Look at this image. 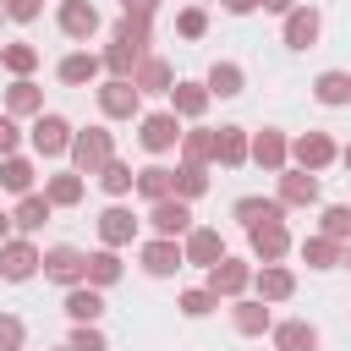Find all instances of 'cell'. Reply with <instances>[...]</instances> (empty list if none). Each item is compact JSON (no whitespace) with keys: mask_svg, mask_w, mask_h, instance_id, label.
I'll use <instances>...</instances> for the list:
<instances>
[{"mask_svg":"<svg viewBox=\"0 0 351 351\" xmlns=\"http://www.w3.org/2000/svg\"><path fill=\"white\" fill-rule=\"evenodd\" d=\"M71 165H77V176H99L110 159H115V137L104 132V126H88V132H71Z\"/></svg>","mask_w":351,"mask_h":351,"instance_id":"1","label":"cell"},{"mask_svg":"<svg viewBox=\"0 0 351 351\" xmlns=\"http://www.w3.org/2000/svg\"><path fill=\"white\" fill-rule=\"evenodd\" d=\"M99 110H104L110 121H132V115L143 110L137 82H132V77H110V82H99Z\"/></svg>","mask_w":351,"mask_h":351,"instance_id":"2","label":"cell"},{"mask_svg":"<svg viewBox=\"0 0 351 351\" xmlns=\"http://www.w3.org/2000/svg\"><path fill=\"white\" fill-rule=\"evenodd\" d=\"M137 143H143L148 154L176 148V143H181V115H176V110H154V115H143V121H137Z\"/></svg>","mask_w":351,"mask_h":351,"instance_id":"3","label":"cell"},{"mask_svg":"<svg viewBox=\"0 0 351 351\" xmlns=\"http://www.w3.org/2000/svg\"><path fill=\"white\" fill-rule=\"evenodd\" d=\"M291 159H296V170H324V165H335L340 159V148H335V137L329 132H302L296 143H291Z\"/></svg>","mask_w":351,"mask_h":351,"instance_id":"4","label":"cell"},{"mask_svg":"<svg viewBox=\"0 0 351 351\" xmlns=\"http://www.w3.org/2000/svg\"><path fill=\"white\" fill-rule=\"evenodd\" d=\"M247 241H252V258H263V263H280V258L291 252V230H285V219L247 225Z\"/></svg>","mask_w":351,"mask_h":351,"instance_id":"5","label":"cell"},{"mask_svg":"<svg viewBox=\"0 0 351 351\" xmlns=\"http://www.w3.org/2000/svg\"><path fill=\"white\" fill-rule=\"evenodd\" d=\"M66 148H71V121H66V115H44V110H38V121H33V154L55 159V154H66Z\"/></svg>","mask_w":351,"mask_h":351,"instance_id":"6","label":"cell"},{"mask_svg":"<svg viewBox=\"0 0 351 351\" xmlns=\"http://www.w3.org/2000/svg\"><path fill=\"white\" fill-rule=\"evenodd\" d=\"M44 252L33 241H0V280H33Z\"/></svg>","mask_w":351,"mask_h":351,"instance_id":"7","label":"cell"},{"mask_svg":"<svg viewBox=\"0 0 351 351\" xmlns=\"http://www.w3.org/2000/svg\"><path fill=\"white\" fill-rule=\"evenodd\" d=\"M148 225H154V236H170V241H176V236L192 230V208H186L181 197H159L154 214H148Z\"/></svg>","mask_w":351,"mask_h":351,"instance_id":"8","label":"cell"},{"mask_svg":"<svg viewBox=\"0 0 351 351\" xmlns=\"http://www.w3.org/2000/svg\"><path fill=\"white\" fill-rule=\"evenodd\" d=\"M181 252H186V263L214 269V263L225 258V241H219V230H214V225H192V230H186V241H181Z\"/></svg>","mask_w":351,"mask_h":351,"instance_id":"9","label":"cell"},{"mask_svg":"<svg viewBox=\"0 0 351 351\" xmlns=\"http://www.w3.org/2000/svg\"><path fill=\"white\" fill-rule=\"evenodd\" d=\"M137 258H143V269H148L154 280H170V274H176V269L186 263V252H181V247H176L170 236H154V241H148V247H143Z\"/></svg>","mask_w":351,"mask_h":351,"instance_id":"10","label":"cell"},{"mask_svg":"<svg viewBox=\"0 0 351 351\" xmlns=\"http://www.w3.org/2000/svg\"><path fill=\"white\" fill-rule=\"evenodd\" d=\"M82 263H88V252H77V247H49L38 269H44L55 285H82Z\"/></svg>","mask_w":351,"mask_h":351,"instance_id":"11","label":"cell"},{"mask_svg":"<svg viewBox=\"0 0 351 351\" xmlns=\"http://www.w3.org/2000/svg\"><path fill=\"white\" fill-rule=\"evenodd\" d=\"M274 176H280V203H285V208L318 203V176H313V170H274Z\"/></svg>","mask_w":351,"mask_h":351,"instance_id":"12","label":"cell"},{"mask_svg":"<svg viewBox=\"0 0 351 351\" xmlns=\"http://www.w3.org/2000/svg\"><path fill=\"white\" fill-rule=\"evenodd\" d=\"M247 285H252V269H247L241 258H219V263L208 269V291H214V296H241Z\"/></svg>","mask_w":351,"mask_h":351,"instance_id":"13","label":"cell"},{"mask_svg":"<svg viewBox=\"0 0 351 351\" xmlns=\"http://www.w3.org/2000/svg\"><path fill=\"white\" fill-rule=\"evenodd\" d=\"M60 33L66 38H93L99 33V5L93 0H60Z\"/></svg>","mask_w":351,"mask_h":351,"instance_id":"14","label":"cell"},{"mask_svg":"<svg viewBox=\"0 0 351 351\" xmlns=\"http://www.w3.org/2000/svg\"><path fill=\"white\" fill-rule=\"evenodd\" d=\"M318 27H324V22H318L313 5H291V11H285V44H291V49H313V44H318Z\"/></svg>","mask_w":351,"mask_h":351,"instance_id":"15","label":"cell"},{"mask_svg":"<svg viewBox=\"0 0 351 351\" xmlns=\"http://www.w3.org/2000/svg\"><path fill=\"white\" fill-rule=\"evenodd\" d=\"M247 159H252V165H263V170H285V159H291V143H285V137H280L274 126H263V132L252 137Z\"/></svg>","mask_w":351,"mask_h":351,"instance_id":"16","label":"cell"},{"mask_svg":"<svg viewBox=\"0 0 351 351\" xmlns=\"http://www.w3.org/2000/svg\"><path fill=\"white\" fill-rule=\"evenodd\" d=\"M66 318L71 324H99L104 318V296L82 280V285H66Z\"/></svg>","mask_w":351,"mask_h":351,"instance_id":"17","label":"cell"},{"mask_svg":"<svg viewBox=\"0 0 351 351\" xmlns=\"http://www.w3.org/2000/svg\"><path fill=\"white\" fill-rule=\"evenodd\" d=\"M132 82H137V93H170V88H176V71H170V60L143 55L137 71H132Z\"/></svg>","mask_w":351,"mask_h":351,"instance_id":"18","label":"cell"},{"mask_svg":"<svg viewBox=\"0 0 351 351\" xmlns=\"http://www.w3.org/2000/svg\"><path fill=\"white\" fill-rule=\"evenodd\" d=\"M132 236H137V219H132V208L110 203V208L99 214V241H104V247H126Z\"/></svg>","mask_w":351,"mask_h":351,"instance_id":"19","label":"cell"},{"mask_svg":"<svg viewBox=\"0 0 351 351\" xmlns=\"http://www.w3.org/2000/svg\"><path fill=\"white\" fill-rule=\"evenodd\" d=\"M274 329V351H318V329L307 318H285V324H269Z\"/></svg>","mask_w":351,"mask_h":351,"instance_id":"20","label":"cell"},{"mask_svg":"<svg viewBox=\"0 0 351 351\" xmlns=\"http://www.w3.org/2000/svg\"><path fill=\"white\" fill-rule=\"evenodd\" d=\"M252 285H258V302H285V296L296 291V274L280 269V263H263V269L252 274Z\"/></svg>","mask_w":351,"mask_h":351,"instance_id":"21","label":"cell"},{"mask_svg":"<svg viewBox=\"0 0 351 351\" xmlns=\"http://www.w3.org/2000/svg\"><path fill=\"white\" fill-rule=\"evenodd\" d=\"M99 71H104V60H99V55H88V49H77V55H66V60L55 66V77H60L66 88H82V82H93Z\"/></svg>","mask_w":351,"mask_h":351,"instance_id":"22","label":"cell"},{"mask_svg":"<svg viewBox=\"0 0 351 351\" xmlns=\"http://www.w3.org/2000/svg\"><path fill=\"white\" fill-rule=\"evenodd\" d=\"M247 148H252V143H247V126H219V132H214V159H219V165H230V170L247 165Z\"/></svg>","mask_w":351,"mask_h":351,"instance_id":"23","label":"cell"},{"mask_svg":"<svg viewBox=\"0 0 351 351\" xmlns=\"http://www.w3.org/2000/svg\"><path fill=\"white\" fill-rule=\"evenodd\" d=\"M241 82H247V77H241V66H236V60H214L203 88H208V99H236V93H241Z\"/></svg>","mask_w":351,"mask_h":351,"instance_id":"24","label":"cell"},{"mask_svg":"<svg viewBox=\"0 0 351 351\" xmlns=\"http://www.w3.org/2000/svg\"><path fill=\"white\" fill-rule=\"evenodd\" d=\"M38 110H44V88L27 82V77H16L5 88V115H38Z\"/></svg>","mask_w":351,"mask_h":351,"instance_id":"25","label":"cell"},{"mask_svg":"<svg viewBox=\"0 0 351 351\" xmlns=\"http://www.w3.org/2000/svg\"><path fill=\"white\" fill-rule=\"evenodd\" d=\"M170 110H176L181 121H197V115L208 110V88H203V82H176V88H170Z\"/></svg>","mask_w":351,"mask_h":351,"instance_id":"26","label":"cell"},{"mask_svg":"<svg viewBox=\"0 0 351 351\" xmlns=\"http://www.w3.org/2000/svg\"><path fill=\"white\" fill-rule=\"evenodd\" d=\"M82 280H88L93 291L115 285V280H121V258H115V247H104V252H88V263H82Z\"/></svg>","mask_w":351,"mask_h":351,"instance_id":"27","label":"cell"},{"mask_svg":"<svg viewBox=\"0 0 351 351\" xmlns=\"http://www.w3.org/2000/svg\"><path fill=\"white\" fill-rule=\"evenodd\" d=\"M203 192H208V170H203V165H181V170H170V197L192 203V197H203Z\"/></svg>","mask_w":351,"mask_h":351,"instance_id":"28","label":"cell"},{"mask_svg":"<svg viewBox=\"0 0 351 351\" xmlns=\"http://www.w3.org/2000/svg\"><path fill=\"white\" fill-rule=\"evenodd\" d=\"M302 263H307V269H340V241L324 236V230L307 236V241H302Z\"/></svg>","mask_w":351,"mask_h":351,"instance_id":"29","label":"cell"},{"mask_svg":"<svg viewBox=\"0 0 351 351\" xmlns=\"http://www.w3.org/2000/svg\"><path fill=\"white\" fill-rule=\"evenodd\" d=\"M313 93H318V104H329V110L351 104V71H318Z\"/></svg>","mask_w":351,"mask_h":351,"instance_id":"30","label":"cell"},{"mask_svg":"<svg viewBox=\"0 0 351 351\" xmlns=\"http://www.w3.org/2000/svg\"><path fill=\"white\" fill-rule=\"evenodd\" d=\"M44 197H49L55 208H71V203H82V176H77V170H60V176H49V181H44Z\"/></svg>","mask_w":351,"mask_h":351,"instance_id":"31","label":"cell"},{"mask_svg":"<svg viewBox=\"0 0 351 351\" xmlns=\"http://www.w3.org/2000/svg\"><path fill=\"white\" fill-rule=\"evenodd\" d=\"M236 219H241V225L285 219V203H280V197H236Z\"/></svg>","mask_w":351,"mask_h":351,"instance_id":"32","label":"cell"},{"mask_svg":"<svg viewBox=\"0 0 351 351\" xmlns=\"http://www.w3.org/2000/svg\"><path fill=\"white\" fill-rule=\"evenodd\" d=\"M49 197L44 192H22V203H16V214H11V225H22V230H44V219H49Z\"/></svg>","mask_w":351,"mask_h":351,"instance_id":"33","label":"cell"},{"mask_svg":"<svg viewBox=\"0 0 351 351\" xmlns=\"http://www.w3.org/2000/svg\"><path fill=\"white\" fill-rule=\"evenodd\" d=\"M0 186H5V192H16V197H22V192H33V165H27L22 154H5V159H0Z\"/></svg>","mask_w":351,"mask_h":351,"instance_id":"34","label":"cell"},{"mask_svg":"<svg viewBox=\"0 0 351 351\" xmlns=\"http://www.w3.org/2000/svg\"><path fill=\"white\" fill-rule=\"evenodd\" d=\"M99 60H104V71H110V77H132V71H137V60H143V49H132V44L110 38V49H104Z\"/></svg>","mask_w":351,"mask_h":351,"instance_id":"35","label":"cell"},{"mask_svg":"<svg viewBox=\"0 0 351 351\" xmlns=\"http://www.w3.org/2000/svg\"><path fill=\"white\" fill-rule=\"evenodd\" d=\"M99 186H104V192H110V197H126V192H132V186H137V170H132V165H126V159H110V165H104V170H99Z\"/></svg>","mask_w":351,"mask_h":351,"instance_id":"36","label":"cell"},{"mask_svg":"<svg viewBox=\"0 0 351 351\" xmlns=\"http://www.w3.org/2000/svg\"><path fill=\"white\" fill-rule=\"evenodd\" d=\"M181 159H186V165H208V159H214V132H203V126L181 132Z\"/></svg>","mask_w":351,"mask_h":351,"instance_id":"37","label":"cell"},{"mask_svg":"<svg viewBox=\"0 0 351 351\" xmlns=\"http://www.w3.org/2000/svg\"><path fill=\"white\" fill-rule=\"evenodd\" d=\"M230 318H236L241 335H263V329H269V302H236Z\"/></svg>","mask_w":351,"mask_h":351,"instance_id":"38","label":"cell"},{"mask_svg":"<svg viewBox=\"0 0 351 351\" xmlns=\"http://www.w3.org/2000/svg\"><path fill=\"white\" fill-rule=\"evenodd\" d=\"M137 192H143L148 203L170 197V170H165V165H148V170H137Z\"/></svg>","mask_w":351,"mask_h":351,"instance_id":"39","label":"cell"},{"mask_svg":"<svg viewBox=\"0 0 351 351\" xmlns=\"http://www.w3.org/2000/svg\"><path fill=\"white\" fill-rule=\"evenodd\" d=\"M110 38H121V44H132V49H143V55H148V16H121Z\"/></svg>","mask_w":351,"mask_h":351,"instance_id":"40","label":"cell"},{"mask_svg":"<svg viewBox=\"0 0 351 351\" xmlns=\"http://www.w3.org/2000/svg\"><path fill=\"white\" fill-rule=\"evenodd\" d=\"M0 66L16 71V77H27V71L38 66V49H33V44H5V49H0Z\"/></svg>","mask_w":351,"mask_h":351,"instance_id":"41","label":"cell"},{"mask_svg":"<svg viewBox=\"0 0 351 351\" xmlns=\"http://www.w3.org/2000/svg\"><path fill=\"white\" fill-rule=\"evenodd\" d=\"M214 307H219V296H214L208 285H192V291H181V313H186V318H208Z\"/></svg>","mask_w":351,"mask_h":351,"instance_id":"42","label":"cell"},{"mask_svg":"<svg viewBox=\"0 0 351 351\" xmlns=\"http://www.w3.org/2000/svg\"><path fill=\"white\" fill-rule=\"evenodd\" d=\"M324 236H335V241H351V203H335V208H324Z\"/></svg>","mask_w":351,"mask_h":351,"instance_id":"43","label":"cell"},{"mask_svg":"<svg viewBox=\"0 0 351 351\" xmlns=\"http://www.w3.org/2000/svg\"><path fill=\"white\" fill-rule=\"evenodd\" d=\"M176 33H181V38H203V33H208V11H203V5H186V11L176 16Z\"/></svg>","mask_w":351,"mask_h":351,"instance_id":"44","label":"cell"},{"mask_svg":"<svg viewBox=\"0 0 351 351\" xmlns=\"http://www.w3.org/2000/svg\"><path fill=\"white\" fill-rule=\"evenodd\" d=\"M66 346H71V351H110V340H104V335H99V329H93V324H77V329H71V340H66Z\"/></svg>","mask_w":351,"mask_h":351,"instance_id":"45","label":"cell"},{"mask_svg":"<svg viewBox=\"0 0 351 351\" xmlns=\"http://www.w3.org/2000/svg\"><path fill=\"white\" fill-rule=\"evenodd\" d=\"M22 340H27V329H22V318H11V313H0V351H22Z\"/></svg>","mask_w":351,"mask_h":351,"instance_id":"46","label":"cell"},{"mask_svg":"<svg viewBox=\"0 0 351 351\" xmlns=\"http://www.w3.org/2000/svg\"><path fill=\"white\" fill-rule=\"evenodd\" d=\"M0 11H5L11 22H33V16L44 11V5H38V0H0Z\"/></svg>","mask_w":351,"mask_h":351,"instance_id":"47","label":"cell"},{"mask_svg":"<svg viewBox=\"0 0 351 351\" xmlns=\"http://www.w3.org/2000/svg\"><path fill=\"white\" fill-rule=\"evenodd\" d=\"M16 143H22V132H16V115H0V159H5V154H16Z\"/></svg>","mask_w":351,"mask_h":351,"instance_id":"48","label":"cell"},{"mask_svg":"<svg viewBox=\"0 0 351 351\" xmlns=\"http://www.w3.org/2000/svg\"><path fill=\"white\" fill-rule=\"evenodd\" d=\"M159 0H121V16H154Z\"/></svg>","mask_w":351,"mask_h":351,"instance_id":"49","label":"cell"},{"mask_svg":"<svg viewBox=\"0 0 351 351\" xmlns=\"http://www.w3.org/2000/svg\"><path fill=\"white\" fill-rule=\"evenodd\" d=\"M230 16H247V11H258V0H219Z\"/></svg>","mask_w":351,"mask_h":351,"instance_id":"50","label":"cell"},{"mask_svg":"<svg viewBox=\"0 0 351 351\" xmlns=\"http://www.w3.org/2000/svg\"><path fill=\"white\" fill-rule=\"evenodd\" d=\"M258 5H263V11H280V16H285V11L296 5V0H258Z\"/></svg>","mask_w":351,"mask_h":351,"instance_id":"51","label":"cell"},{"mask_svg":"<svg viewBox=\"0 0 351 351\" xmlns=\"http://www.w3.org/2000/svg\"><path fill=\"white\" fill-rule=\"evenodd\" d=\"M5 230H11V214H5V208H0V241H5Z\"/></svg>","mask_w":351,"mask_h":351,"instance_id":"52","label":"cell"},{"mask_svg":"<svg viewBox=\"0 0 351 351\" xmlns=\"http://www.w3.org/2000/svg\"><path fill=\"white\" fill-rule=\"evenodd\" d=\"M340 269H351V247H340Z\"/></svg>","mask_w":351,"mask_h":351,"instance_id":"53","label":"cell"},{"mask_svg":"<svg viewBox=\"0 0 351 351\" xmlns=\"http://www.w3.org/2000/svg\"><path fill=\"white\" fill-rule=\"evenodd\" d=\"M340 159H346V170H351V143H346V148H340Z\"/></svg>","mask_w":351,"mask_h":351,"instance_id":"54","label":"cell"},{"mask_svg":"<svg viewBox=\"0 0 351 351\" xmlns=\"http://www.w3.org/2000/svg\"><path fill=\"white\" fill-rule=\"evenodd\" d=\"M60 351H71V346H60Z\"/></svg>","mask_w":351,"mask_h":351,"instance_id":"55","label":"cell"},{"mask_svg":"<svg viewBox=\"0 0 351 351\" xmlns=\"http://www.w3.org/2000/svg\"><path fill=\"white\" fill-rule=\"evenodd\" d=\"M0 16H5V11H0Z\"/></svg>","mask_w":351,"mask_h":351,"instance_id":"56","label":"cell"}]
</instances>
